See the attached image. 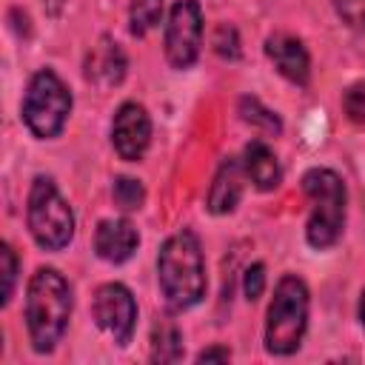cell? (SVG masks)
<instances>
[{"mask_svg": "<svg viewBox=\"0 0 365 365\" xmlns=\"http://www.w3.org/2000/svg\"><path fill=\"white\" fill-rule=\"evenodd\" d=\"M157 282L171 311H188L205 297V259L191 228L171 234L157 254Z\"/></svg>", "mask_w": 365, "mask_h": 365, "instance_id": "obj_1", "label": "cell"}, {"mask_svg": "<svg viewBox=\"0 0 365 365\" xmlns=\"http://www.w3.org/2000/svg\"><path fill=\"white\" fill-rule=\"evenodd\" d=\"M71 288L57 268H37L26 288V328L37 354H51L71 319Z\"/></svg>", "mask_w": 365, "mask_h": 365, "instance_id": "obj_2", "label": "cell"}, {"mask_svg": "<svg viewBox=\"0 0 365 365\" xmlns=\"http://www.w3.org/2000/svg\"><path fill=\"white\" fill-rule=\"evenodd\" d=\"M308 285L297 274L279 277L265 314V348L274 356H291L299 351L308 328Z\"/></svg>", "mask_w": 365, "mask_h": 365, "instance_id": "obj_3", "label": "cell"}, {"mask_svg": "<svg viewBox=\"0 0 365 365\" xmlns=\"http://www.w3.org/2000/svg\"><path fill=\"white\" fill-rule=\"evenodd\" d=\"M302 191L311 200L305 240L311 248H331L345 228V182L331 168H311L302 177Z\"/></svg>", "mask_w": 365, "mask_h": 365, "instance_id": "obj_4", "label": "cell"}, {"mask_svg": "<svg viewBox=\"0 0 365 365\" xmlns=\"http://www.w3.org/2000/svg\"><path fill=\"white\" fill-rule=\"evenodd\" d=\"M26 222L34 242L46 251H60L74 237V211L51 177H34L26 200Z\"/></svg>", "mask_w": 365, "mask_h": 365, "instance_id": "obj_5", "label": "cell"}, {"mask_svg": "<svg viewBox=\"0 0 365 365\" xmlns=\"http://www.w3.org/2000/svg\"><path fill=\"white\" fill-rule=\"evenodd\" d=\"M23 123L40 140H51L66 128L71 114V91L57 71L40 68L31 74L23 94Z\"/></svg>", "mask_w": 365, "mask_h": 365, "instance_id": "obj_6", "label": "cell"}, {"mask_svg": "<svg viewBox=\"0 0 365 365\" xmlns=\"http://www.w3.org/2000/svg\"><path fill=\"white\" fill-rule=\"evenodd\" d=\"M202 11L197 0H177L165 23V60L174 68H188L200 57Z\"/></svg>", "mask_w": 365, "mask_h": 365, "instance_id": "obj_7", "label": "cell"}, {"mask_svg": "<svg viewBox=\"0 0 365 365\" xmlns=\"http://www.w3.org/2000/svg\"><path fill=\"white\" fill-rule=\"evenodd\" d=\"M91 314L100 331H106L120 348L131 342L137 328V302L123 282H106L94 291Z\"/></svg>", "mask_w": 365, "mask_h": 365, "instance_id": "obj_8", "label": "cell"}, {"mask_svg": "<svg viewBox=\"0 0 365 365\" xmlns=\"http://www.w3.org/2000/svg\"><path fill=\"white\" fill-rule=\"evenodd\" d=\"M151 143V117L140 103H123L111 120V145L125 163H137Z\"/></svg>", "mask_w": 365, "mask_h": 365, "instance_id": "obj_9", "label": "cell"}, {"mask_svg": "<svg viewBox=\"0 0 365 365\" xmlns=\"http://www.w3.org/2000/svg\"><path fill=\"white\" fill-rule=\"evenodd\" d=\"M265 54L274 63V68L291 80L294 86H308L311 80V57L299 37L294 34H271L265 40Z\"/></svg>", "mask_w": 365, "mask_h": 365, "instance_id": "obj_10", "label": "cell"}, {"mask_svg": "<svg viewBox=\"0 0 365 365\" xmlns=\"http://www.w3.org/2000/svg\"><path fill=\"white\" fill-rule=\"evenodd\" d=\"M140 245V234L128 220H103L94 231V251L100 259L120 265L125 259H131V254Z\"/></svg>", "mask_w": 365, "mask_h": 365, "instance_id": "obj_11", "label": "cell"}, {"mask_svg": "<svg viewBox=\"0 0 365 365\" xmlns=\"http://www.w3.org/2000/svg\"><path fill=\"white\" fill-rule=\"evenodd\" d=\"M125 66L128 63H125L123 48L111 37H100V43L86 57V80L100 86V88L120 86L125 77Z\"/></svg>", "mask_w": 365, "mask_h": 365, "instance_id": "obj_12", "label": "cell"}, {"mask_svg": "<svg viewBox=\"0 0 365 365\" xmlns=\"http://www.w3.org/2000/svg\"><path fill=\"white\" fill-rule=\"evenodd\" d=\"M242 182H245V168L237 157H225L211 180V188H208V211L211 214H228L237 208L240 197H242Z\"/></svg>", "mask_w": 365, "mask_h": 365, "instance_id": "obj_13", "label": "cell"}, {"mask_svg": "<svg viewBox=\"0 0 365 365\" xmlns=\"http://www.w3.org/2000/svg\"><path fill=\"white\" fill-rule=\"evenodd\" d=\"M242 168L248 174V180L259 188V191H271L279 185L282 180V168H279V160L274 154V148L262 140H251L242 151Z\"/></svg>", "mask_w": 365, "mask_h": 365, "instance_id": "obj_14", "label": "cell"}, {"mask_svg": "<svg viewBox=\"0 0 365 365\" xmlns=\"http://www.w3.org/2000/svg\"><path fill=\"white\" fill-rule=\"evenodd\" d=\"M182 356V334L171 319H160L151 328V359L154 362H177Z\"/></svg>", "mask_w": 365, "mask_h": 365, "instance_id": "obj_15", "label": "cell"}, {"mask_svg": "<svg viewBox=\"0 0 365 365\" xmlns=\"http://www.w3.org/2000/svg\"><path fill=\"white\" fill-rule=\"evenodd\" d=\"M163 20V0H131L128 23L134 37H145Z\"/></svg>", "mask_w": 365, "mask_h": 365, "instance_id": "obj_16", "label": "cell"}, {"mask_svg": "<svg viewBox=\"0 0 365 365\" xmlns=\"http://www.w3.org/2000/svg\"><path fill=\"white\" fill-rule=\"evenodd\" d=\"M240 117H242L248 125L262 128L265 134H279V131H282L279 117H277L271 108H265L257 97H242V100H240Z\"/></svg>", "mask_w": 365, "mask_h": 365, "instance_id": "obj_17", "label": "cell"}, {"mask_svg": "<svg viewBox=\"0 0 365 365\" xmlns=\"http://www.w3.org/2000/svg\"><path fill=\"white\" fill-rule=\"evenodd\" d=\"M111 194H114L117 208H123V211H137V208L145 202V188H143V182L134 180V177H117Z\"/></svg>", "mask_w": 365, "mask_h": 365, "instance_id": "obj_18", "label": "cell"}, {"mask_svg": "<svg viewBox=\"0 0 365 365\" xmlns=\"http://www.w3.org/2000/svg\"><path fill=\"white\" fill-rule=\"evenodd\" d=\"M342 111L351 123L365 125V80H356L342 94Z\"/></svg>", "mask_w": 365, "mask_h": 365, "instance_id": "obj_19", "label": "cell"}, {"mask_svg": "<svg viewBox=\"0 0 365 365\" xmlns=\"http://www.w3.org/2000/svg\"><path fill=\"white\" fill-rule=\"evenodd\" d=\"M0 271H3V294H0V302L9 305V299L14 294V282H17V257H14V248L9 242L0 245Z\"/></svg>", "mask_w": 365, "mask_h": 365, "instance_id": "obj_20", "label": "cell"}, {"mask_svg": "<svg viewBox=\"0 0 365 365\" xmlns=\"http://www.w3.org/2000/svg\"><path fill=\"white\" fill-rule=\"evenodd\" d=\"M262 291H265V265L262 262H254L242 274V294H245V299L254 302V299L262 297Z\"/></svg>", "mask_w": 365, "mask_h": 365, "instance_id": "obj_21", "label": "cell"}, {"mask_svg": "<svg viewBox=\"0 0 365 365\" xmlns=\"http://www.w3.org/2000/svg\"><path fill=\"white\" fill-rule=\"evenodd\" d=\"M214 51L222 54V57L237 60V57H240V37H237V29H231V26H217V31H214Z\"/></svg>", "mask_w": 365, "mask_h": 365, "instance_id": "obj_22", "label": "cell"}, {"mask_svg": "<svg viewBox=\"0 0 365 365\" xmlns=\"http://www.w3.org/2000/svg\"><path fill=\"white\" fill-rule=\"evenodd\" d=\"M336 14L356 29H365V0H334Z\"/></svg>", "mask_w": 365, "mask_h": 365, "instance_id": "obj_23", "label": "cell"}, {"mask_svg": "<svg viewBox=\"0 0 365 365\" xmlns=\"http://www.w3.org/2000/svg\"><path fill=\"white\" fill-rule=\"evenodd\" d=\"M211 359L225 362V359H231V351H228V348L214 345V348H205V351H200V354H197V362H211Z\"/></svg>", "mask_w": 365, "mask_h": 365, "instance_id": "obj_24", "label": "cell"}, {"mask_svg": "<svg viewBox=\"0 0 365 365\" xmlns=\"http://www.w3.org/2000/svg\"><path fill=\"white\" fill-rule=\"evenodd\" d=\"M356 314H359V325L365 328V285H362V294H359V308H356Z\"/></svg>", "mask_w": 365, "mask_h": 365, "instance_id": "obj_25", "label": "cell"}]
</instances>
